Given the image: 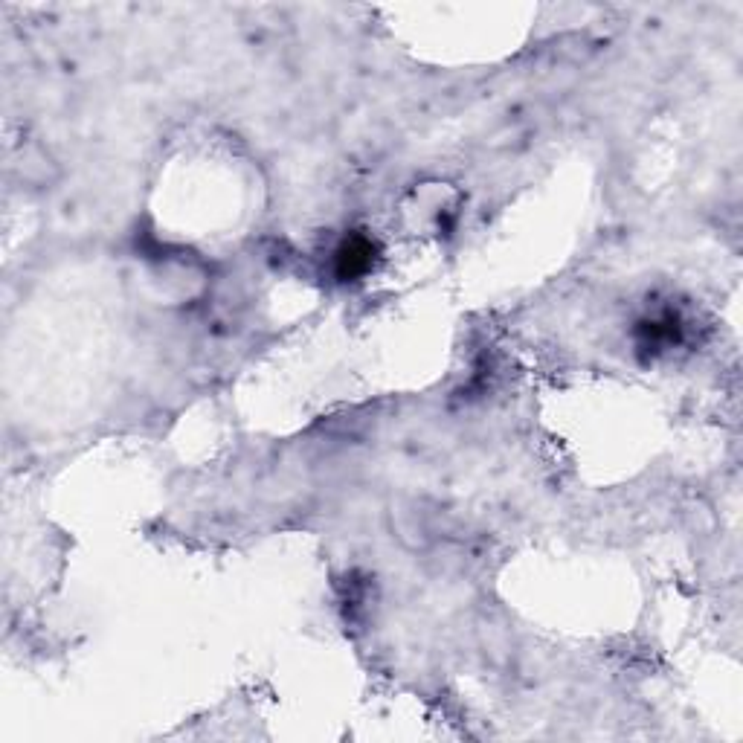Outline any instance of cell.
<instances>
[{"mask_svg":"<svg viewBox=\"0 0 743 743\" xmlns=\"http://www.w3.org/2000/svg\"><path fill=\"white\" fill-rule=\"evenodd\" d=\"M677 337H680V326L674 317H659V320L642 323V346H654V349L671 346L677 343Z\"/></svg>","mask_w":743,"mask_h":743,"instance_id":"obj_2","label":"cell"},{"mask_svg":"<svg viewBox=\"0 0 743 743\" xmlns=\"http://www.w3.org/2000/svg\"><path fill=\"white\" fill-rule=\"evenodd\" d=\"M378 262V244L375 238L369 236H349L334 253V270L343 282H352V279H360L366 276L369 270L375 268Z\"/></svg>","mask_w":743,"mask_h":743,"instance_id":"obj_1","label":"cell"}]
</instances>
